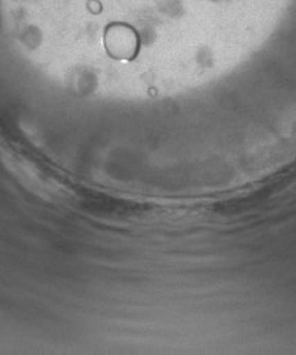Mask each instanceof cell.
Returning a JSON list of instances; mask_svg holds the SVG:
<instances>
[{
  "label": "cell",
  "instance_id": "cell-1",
  "mask_svg": "<svg viewBox=\"0 0 296 355\" xmlns=\"http://www.w3.org/2000/svg\"><path fill=\"white\" fill-rule=\"evenodd\" d=\"M20 21L101 30L105 47L116 58H134L146 37L162 23H206L216 12L274 17L286 0H9ZM219 20V19H218Z\"/></svg>",
  "mask_w": 296,
  "mask_h": 355
}]
</instances>
